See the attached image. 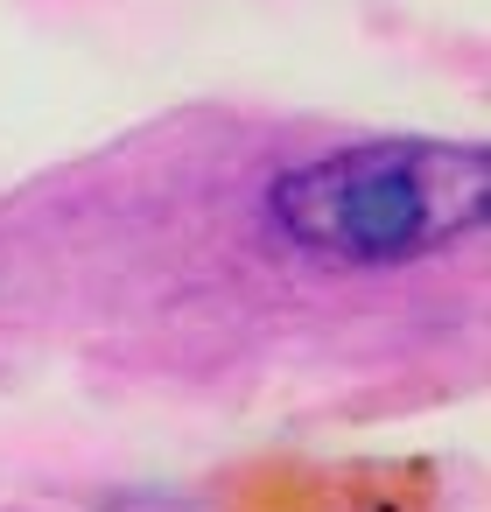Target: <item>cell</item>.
Returning a JSON list of instances; mask_svg holds the SVG:
<instances>
[{"mask_svg": "<svg viewBox=\"0 0 491 512\" xmlns=\"http://www.w3.org/2000/svg\"><path fill=\"white\" fill-rule=\"evenodd\" d=\"M274 239L309 267L379 274L414 267L491 218V148L484 141H344L302 162H281L260 190Z\"/></svg>", "mask_w": 491, "mask_h": 512, "instance_id": "cell-1", "label": "cell"}]
</instances>
